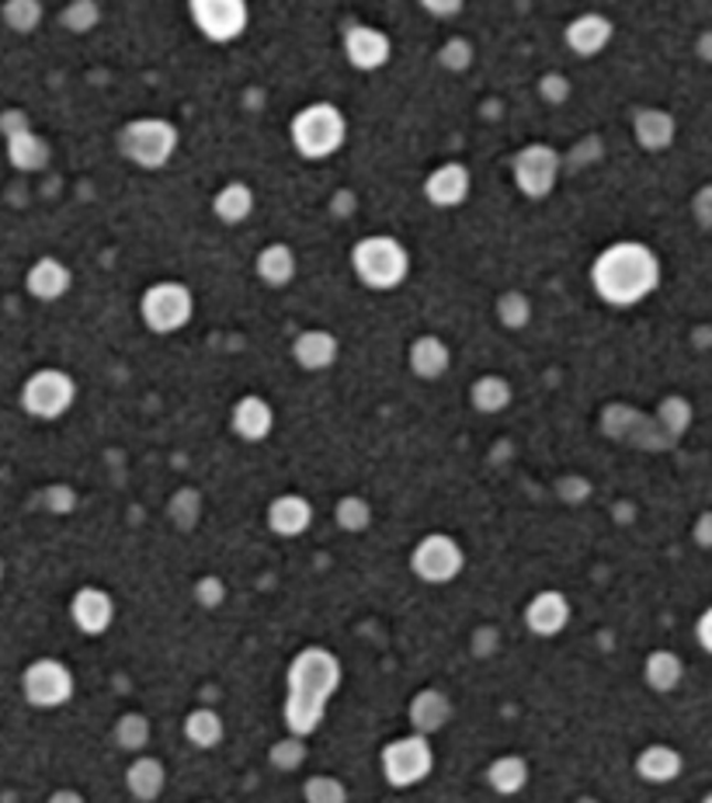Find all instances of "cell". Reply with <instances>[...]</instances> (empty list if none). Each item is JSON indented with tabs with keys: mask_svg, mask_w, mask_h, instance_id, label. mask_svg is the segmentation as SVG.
I'll return each instance as SVG.
<instances>
[{
	"mask_svg": "<svg viewBox=\"0 0 712 803\" xmlns=\"http://www.w3.org/2000/svg\"><path fill=\"white\" fill-rule=\"evenodd\" d=\"M341 689V661L327 647H302L289 661V675H285V730L293 738H310L323 723L327 706Z\"/></svg>",
	"mask_w": 712,
	"mask_h": 803,
	"instance_id": "obj_1",
	"label": "cell"
},
{
	"mask_svg": "<svg viewBox=\"0 0 712 803\" xmlns=\"http://www.w3.org/2000/svg\"><path fill=\"white\" fill-rule=\"evenodd\" d=\"M591 286L608 306H636L660 286V257L639 241L608 244L591 265Z\"/></svg>",
	"mask_w": 712,
	"mask_h": 803,
	"instance_id": "obj_2",
	"label": "cell"
},
{
	"mask_svg": "<svg viewBox=\"0 0 712 803\" xmlns=\"http://www.w3.org/2000/svg\"><path fill=\"white\" fill-rule=\"evenodd\" d=\"M351 272L359 275L365 289H400L411 275V251L390 233H369L351 247Z\"/></svg>",
	"mask_w": 712,
	"mask_h": 803,
	"instance_id": "obj_3",
	"label": "cell"
},
{
	"mask_svg": "<svg viewBox=\"0 0 712 803\" xmlns=\"http://www.w3.org/2000/svg\"><path fill=\"white\" fill-rule=\"evenodd\" d=\"M289 139L299 157L306 160H327L334 157L344 139H348V119L338 105L330 102H314L293 115L289 123Z\"/></svg>",
	"mask_w": 712,
	"mask_h": 803,
	"instance_id": "obj_4",
	"label": "cell"
},
{
	"mask_svg": "<svg viewBox=\"0 0 712 803\" xmlns=\"http://www.w3.org/2000/svg\"><path fill=\"white\" fill-rule=\"evenodd\" d=\"M118 150L139 171H160L178 154V129L168 119H132L118 133Z\"/></svg>",
	"mask_w": 712,
	"mask_h": 803,
	"instance_id": "obj_5",
	"label": "cell"
},
{
	"mask_svg": "<svg viewBox=\"0 0 712 803\" xmlns=\"http://www.w3.org/2000/svg\"><path fill=\"white\" fill-rule=\"evenodd\" d=\"M139 317L153 335H178L195 317V296L184 282H157L142 293Z\"/></svg>",
	"mask_w": 712,
	"mask_h": 803,
	"instance_id": "obj_6",
	"label": "cell"
},
{
	"mask_svg": "<svg viewBox=\"0 0 712 803\" xmlns=\"http://www.w3.org/2000/svg\"><path fill=\"white\" fill-rule=\"evenodd\" d=\"M379 765H383V779L396 790H407L424 783L435 769V748L432 738L424 735H403L393 738L383 751H379Z\"/></svg>",
	"mask_w": 712,
	"mask_h": 803,
	"instance_id": "obj_7",
	"label": "cell"
},
{
	"mask_svg": "<svg viewBox=\"0 0 712 803\" xmlns=\"http://www.w3.org/2000/svg\"><path fill=\"white\" fill-rule=\"evenodd\" d=\"M77 400V383L74 376L63 369H39L32 372L25 387H21V408L25 414L39 421H56L63 418Z\"/></svg>",
	"mask_w": 712,
	"mask_h": 803,
	"instance_id": "obj_8",
	"label": "cell"
},
{
	"mask_svg": "<svg viewBox=\"0 0 712 803\" xmlns=\"http://www.w3.org/2000/svg\"><path fill=\"white\" fill-rule=\"evenodd\" d=\"M74 672H70L60 657H39L21 672V696L29 699L35 710H60L74 699Z\"/></svg>",
	"mask_w": 712,
	"mask_h": 803,
	"instance_id": "obj_9",
	"label": "cell"
},
{
	"mask_svg": "<svg viewBox=\"0 0 712 803\" xmlns=\"http://www.w3.org/2000/svg\"><path fill=\"white\" fill-rule=\"evenodd\" d=\"M463 567H466V550L448 532H427L411 553V571L424 584H453L463 574Z\"/></svg>",
	"mask_w": 712,
	"mask_h": 803,
	"instance_id": "obj_10",
	"label": "cell"
},
{
	"mask_svg": "<svg viewBox=\"0 0 712 803\" xmlns=\"http://www.w3.org/2000/svg\"><path fill=\"white\" fill-rule=\"evenodd\" d=\"M560 168L563 160L553 147L545 144H529L521 147L511 160V175H514V184L518 192L525 199H545L556 188L560 181Z\"/></svg>",
	"mask_w": 712,
	"mask_h": 803,
	"instance_id": "obj_11",
	"label": "cell"
},
{
	"mask_svg": "<svg viewBox=\"0 0 712 803\" xmlns=\"http://www.w3.org/2000/svg\"><path fill=\"white\" fill-rule=\"evenodd\" d=\"M188 14L209 42L241 39L251 21L247 0H188Z\"/></svg>",
	"mask_w": 712,
	"mask_h": 803,
	"instance_id": "obj_12",
	"label": "cell"
},
{
	"mask_svg": "<svg viewBox=\"0 0 712 803\" xmlns=\"http://www.w3.org/2000/svg\"><path fill=\"white\" fill-rule=\"evenodd\" d=\"M344 60L362 70V74H372V70H383L393 56V42L383 29H372V25H348L344 29Z\"/></svg>",
	"mask_w": 712,
	"mask_h": 803,
	"instance_id": "obj_13",
	"label": "cell"
},
{
	"mask_svg": "<svg viewBox=\"0 0 712 803\" xmlns=\"http://www.w3.org/2000/svg\"><path fill=\"white\" fill-rule=\"evenodd\" d=\"M70 620H74V626L84 636H102L115 623V602H111V595L105 592V588L87 584V588H81L74 599H70Z\"/></svg>",
	"mask_w": 712,
	"mask_h": 803,
	"instance_id": "obj_14",
	"label": "cell"
},
{
	"mask_svg": "<svg viewBox=\"0 0 712 803\" xmlns=\"http://www.w3.org/2000/svg\"><path fill=\"white\" fill-rule=\"evenodd\" d=\"M615 35V25H612V18L598 14V11H587V14H577L574 21L566 25L563 39L570 45V53L581 56V60H591V56H598L608 50V42Z\"/></svg>",
	"mask_w": 712,
	"mask_h": 803,
	"instance_id": "obj_15",
	"label": "cell"
},
{
	"mask_svg": "<svg viewBox=\"0 0 712 803\" xmlns=\"http://www.w3.org/2000/svg\"><path fill=\"white\" fill-rule=\"evenodd\" d=\"M472 192V175L466 163H442L424 178V199L438 209H456Z\"/></svg>",
	"mask_w": 712,
	"mask_h": 803,
	"instance_id": "obj_16",
	"label": "cell"
},
{
	"mask_svg": "<svg viewBox=\"0 0 712 803\" xmlns=\"http://www.w3.org/2000/svg\"><path fill=\"white\" fill-rule=\"evenodd\" d=\"M570 599L563 592H556V588H545V592L532 595V602L525 605V626L535 633V636H560L570 623Z\"/></svg>",
	"mask_w": 712,
	"mask_h": 803,
	"instance_id": "obj_17",
	"label": "cell"
},
{
	"mask_svg": "<svg viewBox=\"0 0 712 803\" xmlns=\"http://www.w3.org/2000/svg\"><path fill=\"white\" fill-rule=\"evenodd\" d=\"M230 429L236 439H244V442H265L275 429V411L265 397H257V393H247L241 397L233 404L230 411Z\"/></svg>",
	"mask_w": 712,
	"mask_h": 803,
	"instance_id": "obj_18",
	"label": "cell"
},
{
	"mask_svg": "<svg viewBox=\"0 0 712 803\" xmlns=\"http://www.w3.org/2000/svg\"><path fill=\"white\" fill-rule=\"evenodd\" d=\"M338 356H341V345L323 327H306V330H299L296 341H293V359L306 372H323V369H330V366L338 362Z\"/></svg>",
	"mask_w": 712,
	"mask_h": 803,
	"instance_id": "obj_19",
	"label": "cell"
},
{
	"mask_svg": "<svg viewBox=\"0 0 712 803\" xmlns=\"http://www.w3.org/2000/svg\"><path fill=\"white\" fill-rule=\"evenodd\" d=\"M314 526V505L302 494H278L268 505V529L281 539H296Z\"/></svg>",
	"mask_w": 712,
	"mask_h": 803,
	"instance_id": "obj_20",
	"label": "cell"
},
{
	"mask_svg": "<svg viewBox=\"0 0 712 803\" xmlns=\"http://www.w3.org/2000/svg\"><path fill=\"white\" fill-rule=\"evenodd\" d=\"M411 727H414V735H424V738H432L438 735V730L453 720V699H448L442 689H421L414 699H411Z\"/></svg>",
	"mask_w": 712,
	"mask_h": 803,
	"instance_id": "obj_21",
	"label": "cell"
},
{
	"mask_svg": "<svg viewBox=\"0 0 712 803\" xmlns=\"http://www.w3.org/2000/svg\"><path fill=\"white\" fill-rule=\"evenodd\" d=\"M25 286L35 299L56 303L70 293V286H74V275H70V268L60 262V257H39L25 275Z\"/></svg>",
	"mask_w": 712,
	"mask_h": 803,
	"instance_id": "obj_22",
	"label": "cell"
},
{
	"mask_svg": "<svg viewBox=\"0 0 712 803\" xmlns=\"http://www.w3.org/2000/svg\"><path fill=\"white\" fill-rule=\"evenodd\" d=\"M163 786H168V769H163V762L153 759V754H136L126 769V790L139 803H153L163 796Z\"/></svg>",
	"mask_w": 712,
	"mask_h": 803,
	"instance_id": "obj_23",
	"label": "cell"
},
{
	"mask_svg": "<svg viewBox=\"0 0 712 803\" xmlns=\"http://www.w3.org/2000/svg\"><path fill=\"white\" fill-rule=\"evenodd\" d=\"M674 119H671V112H663V108H639L633 115V136H636V144L650 150V154H660V150H668L674 144Z\"/></svg>",
	"mask_w": 712,
	"mask_h": 803,
	"instance_id": "obj_24",
	"label": "cell"
},
{
	"mask_svg": "<svg viewBox=\"0 0 712 803\" xmlns=\"http://www.w3.org/2000/svg\"><path fill=\"white\" fill-rule=\"evenodd\" d=\"M407 362H411V372L421 376V380H442L448 366H453V351H448V345L438 335H421L407 351Z\"/></svg>",
	"mask_w": 712,
	"mask_h": 803,
	"instance_id": "obj_25",
	"label": "cell"
},
{
	"mask_svg": "<svg viewBox=\"0 0 712 803\" xmlns=\"http://www.w3.org/2000/svg\"><path fill=\"white\" fill-rule=\"evenodd\" d=\"M681 765H684L681 754L671 744H647L636 754V775L644 779V783H653V786L674 783V779L681 775Z\"/></svg>",
	"mask_w": 712,
	"mask_h": 803,
	"instance_id": "obj_26",
	"label": "cell"
},
{
	"mask_svg": "<svg viewBox=\"0 0 712 803\" xmlns=\"http://www.w3.org/2000/svg\"><path fill=\"white\" fill-rule=\"evenodd\" d=\"M254 272L272 289L289 286V282L296 278V254H293V247L289 244H268V247H261L257 257H254Z\"/></svg>",
	"mask_w": 712,
	"mask_h": 803,
	"instance_id": "obj_27",
	"label": "cell"
},
{
	"mask_svg": "<svg viewBox=\"0 0 712 803\" xmlns=\"http://www.w3.org/2000/svg\"><path fill=\"white\" fill-rule=\"evenodd\" d=\"M4 139H8V160L18 171H42L45 168V160H50V144H45L39 133L21 126L14 133H4Z\"/></svg>",
	"mask_w": 712,
	"mask_h": 803,
	"instance_id": "obj_28",
	"label": "cell"
},
{
	"mask_svg": "<svg viewBox=\"0 0 712 803\" xmlns=\"http://www.w3.org/2000/svg\"><path fill=\"white\" fill-rule=\"evenodd\" d=\"M212 212L220 216V223L226 226H241L244 220H251L254 212V192L247 181H226L216 199H212Z\"/></svg>",
	"mask_w": 712,
	"mask_h": 803,
	"instance_id": "obj_29",
	"label": "cell"
},
{
	"mask_svg": "<svg viewBox=\"0 0 712 803\" xmlns=\"http://www.w3.org/2000/svg\"><path fill=\"white\" fill-rule=\"evenodd\" d=\"M487 786L501 796H514L529 786V762L521 754H501L487 765Z\"/></svg>",
	"mask_w": 712,
	"mask_h": 803,
	"instance_id": "obj_30",
	"label": "cell"
},
{
	"mask_svg": "<svg viewBox=\"0 0 712 803\" xmlns=\"http://www.w3.org/2000/svg\"><path fill=\"white\" fill-rule=\"evenodd\" d=\"M184 738H188V744L202 748V751L220 748L223 738H226V723L216 710H212V706H199V710H192L184 717Z\"/></svg>",
	"mask_w": 712,
	"mask_h": 803,
	"instance_id": "obj_31",
	"label": "cell"
},
{
	"mask_svg": "<svg viewBox=\"0 0 712 803\" xmlns=\"http://www.w3.org/2000/svg\"><path fill=\"white\" fill-rule=\"evenodd\" d=\"M469 400H472V408H477L480 414H501V411L511 408L514 390H511V383L504 380V376L487 372V376H480V380L469 387Z\"/></svg>",
	"mask_w": 712,
	"mask_h": 803,
	"instance_id": "obj_32",
	"label": "cell"
},
{
	"mask_svg": "<svg viewBox=\"0 0 712 803\" xmlns=\"http://www.w3.org/2000/svg\"><path fill=\"white\" fill-rule=\"evenodd\" d=\"M644 678L653 693H674L681 678H684V665H681V657L674 651H653L647 657V665H644Z\"/></svg>",
	"mask_w": 712,
	"mask_h": 803,
	"instance_id": "obj_33",
	"label": "cell"
},
{
	"mask_svg": "<svg viewBox=\"0 0 712 803\" xmlns=\"http://www.w3.org/2000/svg\"><path fill=\"white\" fill-rule=\"evenodd\" d=\"M150 738H153V727H150V720L142 717V714L118 717V723H115V744L123 748V751L142 754V751H147V744H150Z\"/></svg>",
	"mask_w": 712,
	"mask_h": 803,
	"instance_id": "obj_34",
	"label": "cell"
},
{
	"mask_svg": "<svg viewBox=\"0 0 712 803\" xmlns=\"http://www.w3.org/2000/svg\"><path fill=\"white\" fill-rule=\"evenodd\" d=\"M497 320H501L508 330L529 327V320H532V299L525 293H518V289H508L501 299H497Z\"/></svg>",
	"mask_w": 712,
	"mask_h": 803,
	"instance_id": "obj_35",
	"label": "cell"
},
{
	"mask_svg": "<svg viewBox=\"0 0 712 803\" xmlns=\"http://www.w3.org/2000/svg\"><path fill=\"white\" fill-rule=\"evenodd\" d=\"M334 518L344 532H365L372 526V505L365 498H359V494H348V498L338 501Z\"/></svg>",
	"mask_w": 712,
	"mask_h": 803,
	"instance_id": "obj_36",
	"label": "cell"
},
{
	"mask_svg": "<svg viewBox=\"0 0 712 803\" xmlns=\"http://www.w3.org/2000/svg\"><path fill=\"white\" fill-rule=\"evenodd\" d=\"M4 21H8L11 32L29 35V32L39 29L42 4H39V0H8V4H4Z\"/></svg>",
	"mask_w": 712,
	"mask_h": 803,
	"instance_id": "obj_37",
	"label": "cell"
},
{
	"mask_svg": "<svg viewBox=\"0 0 712 803\" xmlns=\"http://www.w3.org/2000/svg\"><path fill=\"white\" fill-rule=\"evenodd\" d=\"M102 21V8H98V0H70V4L63 8V29L66 32H91L94 25Z\"/></svg>",
	"mask_w": 712,
	"mask_h": 803,
	"instance_id": "obj_38",
	"label": "cell"
},
{
	"mask_svg": "<svg viewBox=\"0 0 712 803\" xmlns=\"http://www.w3.org/2000/svg\"><path fill=\"white\" fill-rule=\"evenodd\" d=\"M657 424H663L671 439L684 435V432H688V424H692V404H688L684 397H668V400H663V404L657 408Z\"/></svg>",
	"mask_w": 712,
	"mask_h": 803,
	"instance_id": "obj_39",
	"label": "cell"
},
{
	"mask_svg": "<svg viewBox=\"0 0 712 803\" xmlns=\"http://www.w3.org/2000/svg\"><path fill=\"white\" fill-rule=\"evenodd\" d=\"M306 803H348V790L338 775H310L302 786Z\"/></svg>",
	"mask_w": 712,
	"mask_h": 803,
	"instance_id": "obj_40",
	"label": "cell"
},
{
	"mask_svg": "<svg viewBox=\"0 0 712 803\" xmlns=\"http://www.w3.org/2000/svg\"><path fill=\"white\" fill-rule=\"evenodd\" d=\"M306 762V738H293L285 735L281 741L272 744V765L281 769V772H293Z\"/></svg>",
	"mask_w": 712,
	"mask_h": 803,
	"instance_id": "obj_41",
	"label": "cell"
},
{
	"mask_svg": "<svg viewBox=\"0 0 712 803\" xmlns=\"http://www.w3.org/2000/svg\"><path fill=\"white\" fill-rule=\"evenodd\" d=\"M438 63L453 74H463V70L472 66V42L469 39H448L438 50Z\"/></svg>",
	"mask_w": 712,
	"mask_h": 803,
	"instance_id": "obj_42",
	"label": "cell"
},
{
	"mask_svg": "<svg viewBox=\"0 0 712 803\" xmlns=\"http://www.w3.org/2000/svg\"><path fill=\"white\" fill-rule=\"evenodd\" d=\"M539 94L545 98V105H563L570 98V81L563 74H545L539 84Z\"/></svg>",
	"mask_w": 712,
	"mask_h": 803,
	"instance_id": "obj_43",
	"label": "cell"
},
{
	"mask_svg": "<svg viewBox=\"0 0 712 803\" xmlns=\"http://www.w3.org/2000/svg\"><path fill=\"white\" fill-rule=\"evenodd\" d=\"M195 595H199V602H202L205 609H216V605L226 599V584H223L220 578H202L199 588H195Z\"/></svg>",
	"mask_w": 712,
	"mask_h": 803,
	"instance_id": "obj_44",
	"label": "cell"
},
{
	"mask_svg": "<svg viewBox=\"0 0 712 803\" xmlns=\"http://www.w3.org/2000/svg\"><path fill=\"white\" fill-rule=\"evenodd\" d=\"M466 0H421V8L435 18H456Z\"/></svg>",
	"mask_w": 712,
	"mask_h": 803,
	"instance_id": "obj_45",
	"label": "cell"
},
{
	"mask_svg": "<svg viewBox=\"0 0 712 803\" xmlns=\"http://www.w3.org/2000/svg\"><path fill=\"white\" fill-rule=\"evenodd\" d=\"M74 490H66V487H50L45 490V505H50L53 511H70L74 508Z\"/></svg>",
	"mask_w": 712,
	"mask_h": 803,
	"instance_id": "obj_46",
	"label": "cell"
},
{
	"mask_svg": "<svg viewBox=\"0 0 712 803\" xmlns=\"http://www.w3.org/2000/svg\"><path fill=\"white\" fill-rule=\"evenodd\" d=\"M709 626H712V612L705 609L702 616H699V630H695V633H699V647H702V651H712V633H709Z\"/></svg>",
	"mask_w": 712,
	"mask_h": 803,
	"instance_id": "obj_47",
	"label": "cell"
},
{
	"mask_svg": "<svg viewBox=\"0 0 712 803\" xmlns=\"http://www.w3.org/2000/svg\"><path fill=\"white\" fill-rule=\"evenodd\" d=\"M695 539H699V547H709V542H712V515H709V511H702V515H699Z\"/></svg>",
	"mask_w": 712,
	"mask_h": 803,
	"instance_id": "obj_48",
	"label": "cell"
},
{
	"mask_svg": "<svg viewBox=\"0 0 712 803\" xmlns=\"http://www.w3.org/2000/svg\"><path fill=\"white\" fill-rule=\"evenodd\" d=\"M45 803H84V796L77 790H56Z\"/></svg>",
	"mask_w": 712,
	"mask_h": 803,
	"instance_id": "obj_49",
	"label": "cell"
},
{
	"mask_svg": "<svg viewBox=\"0 0 712 803\" xmlns=\"http://www.w3.org/2000/svg\"><path fill=\"white\" fill-rule=\"evenodd\" d=\"M699 223L709 226V188H702V192H699Z\"/></svg>",
	"mask_w": 712,
	"mask_h": 803,
	"instance_id": "obj_50",
	"label": "cell"
},
{
	"mask_svg": "<svg viewBox=\"0 0 712 803\" xmlns=\"http://www.w3.org/2000/svg\"><path fill=\"white\" fill-rule=\"evenodd\" d=\"M0 578H4V560H0Z\"/></svg>",
	"mask_w": 712,
	"mask_h": 803,
	"instance_id": "obj_51",
	"label": "cell"
},
{
	"mask_svg": "<svg viewBox=\"0 0 712 803\" xmlns=\"http://www.w3.org/2000/svg\"><path fill=\"white\" fill-rule=\"evenodd\" d=\"M702 803H712V796H702Z\"/></svg>",
	"mask_w": 712,
	"mask_h": 803,
	"instance_id": "obj_52",
	"label": "cell"
},
{
	"mask_svg": "<svg viewBox=\"0 0 712 803\" xmlns=\"http://www.w3.org/2000/svg\"><path fill=\"white\" fill-rule=\"evenodd\" d=\"M584 803H595V800H584Z\"/></svg>",
	"mask_w": 712,
	"mask_h": 803,
	"instance_id": "obj_53",
	"label": "cell"
}]
</instances>
